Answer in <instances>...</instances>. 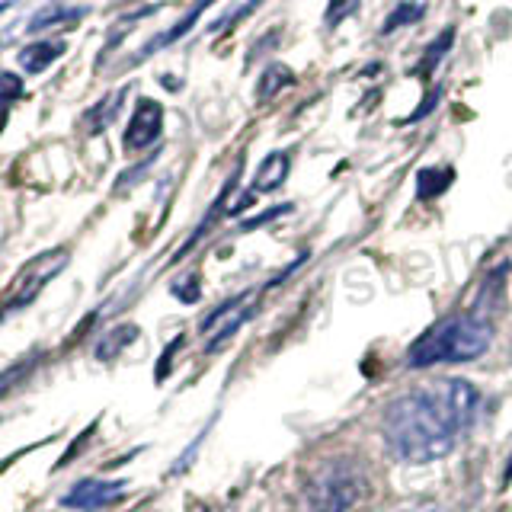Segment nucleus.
Listing matches in <instances>:
<instances>
[{
    "instance_id": "0eeeda50",
    "label": "nucleus",
    "mask_w": 512,
    "mask_h": 512,
    "mask_svg": "<svg viewBox=\"0 0 512 512\" xmlns=\"http://www.w3.org/2000/svg\"><path fill=\"white\" fill-rule=\"evenodd\" d=\"M288 170H292V160H288V154L272 151L263 160V164H260V170H256V176H253V192H272V189H279L285 183Z\"/></svg>"
},
{
    "instance_id": "dca6fc26",
    "label": "nucleus",
    "mask_w": 512,
    "mask_h": 512,
    "mask_svg": "<svg viewBox=\"0 0 512 512\" xmlns=\"http://www.w3.org/2000/svg\"><path fill=\"white\" fill-rule=\"evenodd\" d=\"M23 96V84H20V77L16 74H7V71H0V128H4L7 122V106L13 100H20Z\"/></svg>"
},
{
    "instance_id": "ddd939ff",
    "label": "nucleus",
    "mask_w": 512,
    "mask_h": 512,
    "mask_svg": "<svg viewBox=\"0 0 512 512\" xmlns=\"http://www.w3.org/2000/svg\"><path fill=\"white\" fill-rule=\"evenodd\" d=\"M295 84V74L282 68V64H272V68L260 77V90H256V100H272L279 90L292 87Z\"/></svg>"
},
{
    "instance_id": "f03ea898",
    "label": "nucleus",
    "mask_w": 512,
    "mask_h": 512,
    "mask_svg": "<svg viewBox=\"0 0 512 512\" xmlns=\"http://www.w3.org/2000/svg\"><path fill=\"white\" fill-rule=\"evenodd\" d=\"M493 343V317L484 308L452 314L429 327L420 340L407 352L410 368H429V365H452V362H474L480 359Z\"/></svg>"
},
{
    "instance_id": "1a4fd4ad",
    "label": "nucleus",
    "mask_w": 512,
    "mask_h": 512,
    "mask_svg": "<svg viewBox=\"0 0 512 512\" xmlns=\"http://www.w3.org/2000/svg\"><path fill=\"white\" fill-rule=\"evenodd\" d=\"M208 4H215V0H199V4L196 7H192L186 16H183V20L180 23H176V26H170L167 32H164V36H157V39H151L148 45H144L141 48V52H138V58L135 61H144V58H148L151 52H157V48H167L170 42H176V39H183L186 36V32L192 29V26H196V20H199V16H202V10L208 7Z\"/></svg>"
},
{
    "instance_id": "f3484780",
    "label": "nucleus",
    "mask_w": 512,
    "mask_h": 512,
    "mask_svg": "<svg viewBox=\"0 0 512 512\" xmlns=\"http://www.w3.org/2000/svg\"><path fill=\"white\" fill-rule=\"evenodd\" d=\"M122 103V93H116V96H109L106 103H100V106H93L90 112H87V125H90V132H100V128H106L109 122H112V116H116V106Z\"/></svg>"
},
{
    "instance_id": "20e7f679",
    "label": "nucleus",
    "mask_w": 512,
    "mask_h": 512,
    "mask_svg": "<svg viewBox=\"0 0 512 512\" xmlns=\"http://www.w3.org/2000/svg\"><path fill=\"white\" fill-rule=\"evenodd\" d=\"M68 260H71L68 247H55V250H45L39 256H32V260L13 276V282L4 288V295H0V324H4L10 314L29 308V304L39 298L42 288L55 276H61Z\"/></svg>"
},
{
    "instance_id": "9b49d317",
    "label": "nucleus",
    "mask_w": 512,
    "mask_h": 512,
    "mask_svg": "<svg viewBox=\"0 0 512 512\" xmlns=\"http://www.w3.org/2000/svg\"><path fill=\"white\" fill-rule=\"evenodd\" d=\"M80 16H84V10H77V7H42V10L26 23V32L61 29V26H68V23L80 20Z\"/></svg>"
},
{
    "instance_id": "6ab92c4d",
    "label": "nucleus",
    "mask_w": 512,
    "mask_h": 512,
    "mask_svg": "<svg viewBox=\"0 0 512 512\" xmlns=\"http://www.w3.org/2000/svg\"><path fill=\"white\" fill-rule=\"evenodd\" d=\"M173 295L180 298V301H199V279L196 276H189V282H176L173 285Z\"/></svg>"
},
{
    "instance_id": "4468645a",
    "label": "nucleus",
    "mask_w": 512,
    "mask_h": 512,
    "mask_svg": "<svg viewBox=\"0 0 512 512\" xmlns=\"http://www.w3.org/2000/svg\"><path fill=\"white\" fill-rule=\"evenodd\" d=\"M423 13H426L423 4H400V7L388 16V20H384L381 36H391V32H397L400 26H410V23H416V20H423Z\"/></svg>"
},
{
    "instance_id": "412c9836",
    "label": "nucleus",
    "mask_w": 512,
    "mask_h": 512,
    "mask_svg": "<svg viewBox=\"0 0 512 512\" xmlns=\"http://www.w3.org/2000/svg\"><path fill=\"white\" fill-rule=\"evenodd\" d=\"M436 103H439V90H432V93L426 96V103H423L420 109H416V112H413V116H410L407 122H416V119H423V116H429V112H432V106H436Z\"/></svg>"
},
{
    "instance_id": "2eb2a0df",
    "label": "nucleus",
    "mask_w": 512,
    "mask_h": 512,
    "mask_svg": "<svg viewBox=\"0 0 512 512\" xmlns=\"http://www.w3.org/2000/svg\"><path fill=\"white\" fill-rule=\"evenodd\" d=\"M452 42H455V29H445L442 36L426 48V52H423V64H420V74L423 77H429L432 71H436V64L442 61V55L448 52V48H452Z\"/></svg>"
},
{
    "instance_id": "6e6552de",
    "label": "nucleus",
    "mask_w": 512,
    "mask_h": 512,
    "mask_svg": "<svg viewBox=\"0 0 512 512\" xmlns=\"http://www.w3.org/2000/svg\"><path fill=\"white\" fill-rule=\"evenodd\" d=\"M64 45L58 42H36V45H26L20 52V68L26 74H42L45 68H52V61H58V55H64Z\"/></svg>"
},
{
    "instance_id": "f257e3e1",
    "label": "nucleus",
    "mask_w": 512,
    "mask_h": 512,
    "mask_svg": "<svg viewBox=\"0 0 512 512\" xmlns=\"http://www.w3.org/2000/svg\"><path fill=\"white\" fill-rule=\"evenodd\" d=\"M480 394L464 378H432L397 394L381 420L388 452L404 464H429L455 452L471 429Z\"/></svg>"
},
{
    "instance_id": "9d476101",
    "label": "nucleus",
    "mask_w": 512,
    "mask_h": 512,
    "mask_svg": "<svg viewBox=\"0 0 512 512\" xmlns=\"http://www.w3.org/2000/svg\"><path fill=\"white\" fill-rule=\"evenodd\" d=\"M455 170L452 167H423L416 173V196L420 199H436L442 192L452 186Z\"/></svg>"
},
{
    "instance_id": "a211bd4d",
    "label": "nucleus",
    "mask_w": 512,
    "mask_h": 512,
    "mask_svg": "<svg viewBox=\"0 0 512 512\" xmlns=\"http://www.w3.org/2000/svg\"><path fill=\"white\" fill-rule=\"evenodd\" d=\"M359 7V0H330L327 4V26H336V23H343L346 16H352Z\"/></svg>"
},
{
    "instance_id": "aec40b11",
    "label": "nucleus",
    "mask_w": 512,
    "mask_h": 512,
    "mask_svg": "<svg viewBox=\"0 0 512 512\" xmlns=\"http://www.w3.org/2000/svg\"><path fill=\"white\" fill-rule=\"evenodd\" d=\"M29 368H32V362H20V365H13L10 372H4V378H0V397L10 391V384H16L23 375H29Z\"/></svg>"
},
{
    "instance_id": "f8f14e48",
    "label": "nucleus",
    "mask_w": 512,
    "mask_h": 512,
    "mask_svg": "<svg viewBox=\"0 0 512 512\" xmlns=\"http://www.w3.org/2000/svg\"><path fill=\"white\" fill-rule=\"evenodd\" d=\"M138 336V327H132V324H122V327H116V330H109L103 340H100V346H96V359H112V356H119V352L132 343Z\"/></svg>"
},
{
    "instance_id": "4be33fe9",
    "label": "nucleus",
    "mask_w": 512,
    "mask_h": 512,
    "mask_svg": "<svg viewBox=\"0 0 512 512\" xmlns=\"http://www.w3.org/2000/svg\"><path fill=\"white\" fill-rule=\"evenodd\" d=\"M400 512H445V509L432 506V503H416V506H407V509H400Z\"/></svg>"
},
{
    "instance_id": "5701e85b",
    "label": "nucleus",
    "mask_w": 512,
    "mask_h": 512,
    "mask_svg": "<svg viewBox=\"0 0 512 512\" xmlns=\"http://www.w3.org/2000/svg\"><path fill=\"white\" fill-rule=\"evenodd\" d=\"M7 7H10V4H0V13H4V10H7Z\"/></svg>"
},
{
    "instance_id": "7ed1b4c3",
    "label": "nucleus",
    "mask_w": 512,
    "mask_h": 512,
    "mask_svg": "<svg viewBox=\"0 0 512 512\" xmlns=\"http://www.w3.org/2000/svg\"><path fill=\"white\" fill-rule=\"evenodd\" d=\"M368 493V471L356 458H327L304 480L308 512H349Z\"/></svg>"
},
{
    "instance_id": "39448f33",
    "label": "nucleus",
    "mask_w": 512,
    "mask_h": 512,
    "mask_svg": "<svg viewBox=\"0 0 512 512\" xmlns=\"http://www.w3.org/2000/svg\"><path fill=\"white\" fill-rule=\"evenodd\" d=\"M125 493V480H106V477H84L71 484V490L61 496L64 509L77 512H100L106 506H116Z\"/></svg>"
},
{
    "instance_id": "423d86ee",
    "label": "nucleus",
    "mask_w": 512,
    "mask_h": 512,
    "mask_svg": "<svg viewBox=\"0 0 512 512\" xmlns=\"http://www.w3.org/2000/svg\"><path fill=\"white\" fill-rule=\"evenodd\" d=\"M160 128H164V106L154 100H138L132 122H128V132H125V148L128 151L151 148L160 138Z\"/></svg>"
}]
</instances>
